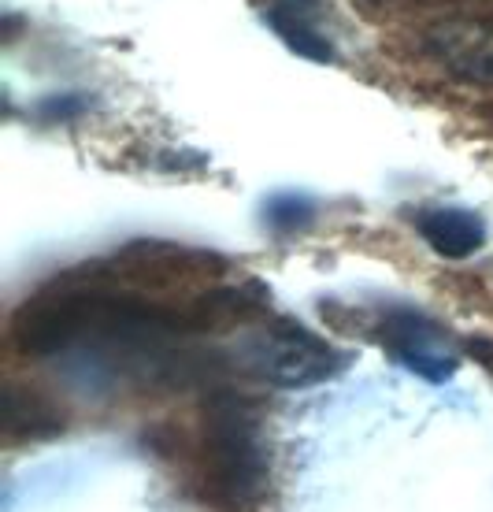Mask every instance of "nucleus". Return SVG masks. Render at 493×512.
I'll return each instance as SVG.
<instances>
[{
  "label": "nucleus",
  "mask_w": 493,
  "mask_h": 512,
  "mask_svg": "<svg viewBox=\"0 0 493 512\" xmlns=\"http://www.w3.org/2000/svg\"><path fill=\"white\" fill-rule=\"evenodd\" d=\"M238 364L271 386L301 390V386H316L323 379H330L345 360L308 327L279 320L241 342Z\"/></svg>",
  "instance_id": "f257e3e1"
},
{
  "label": "nucleus",
  "mask_w": 493,
  "mask_h": 512,
  "mask_svg": "<svg viewBox=\"0 0 493 512\" xmlns=\"http://www.w3.org/2000/svg\"><path fill=\"white\" fill-rule=\"evenodd\" d=\"M212 494L227 505H249L267 483V446L260 427L238 401H215L212 431Z\"/></svg>",
  "instance_id": "f03ea898"
},
{
  "label": "nucleus",
  "mask_w": 493,
  "mask_h": 512,
  "mask_svg": "<svg viewBox=\"0 0 493 512\" xmlns=\"http://www.w3.org/2000/svg\"><path fill=\"white\" fill-rule=\"evenodd\" d=\"M382 346L401 368H408V372L427 379V383H445L460 368V357L449 346L445 331L430 316L416 312V308H390L386 312Z\"/></svg>",
  "instance_id": "7ed1b4c3"
},
{
  "label": "nucleus",
  "mask_w": 493,
  "mask_h": 512,
  "mask_svg": "<svg viewBox=\"0 0 493 512\" xmlns=\"http://www.w3.org/2000/svg\"><path fill=\"white\" fill-rule=\"evenodd\" d=\"M434 64L471 86H493V19H442L419 38Z\"/></svg>",
  "instance_id": "20e7f679"
},
{
  "label": "nucleus",
  "mask_w": 493,
  "mask_h": 512,
  "mask_svg": "<svg viewBox=\"0 0 493 512\" xmlns=\"http://www.w3.org/2000/svg\"><path fill=\"white\" fill-rule=\"evenodd\" d=\"M412 219H416V231L423 234V242L445 260H464V256L479 253L482 242H486V223L471 208L434 205L419 208Z\"/></svg>",
  "instance_id": "39448f33"
},
{
  "label": "nucleus",
  "mask_w": 493,
  "mask_h": 512,
  "mask_svg": "<svg viewBox=\"0 0 493 512\" xmlns=\"http://www.w3.org/2000/svg\"><path fill=\"white\" fill-rule=\"evenodd\" d=\"M64 420L38 390L8 386L4 390V435L8 438H45L60 431Z\"/></svg>",
  "instance_id": "423d86ee"
},
{
  "label": "nucleus",
  "mask_w": 493,
  "mask_h": 512,
  "mask_svg": "<svg viewBox=\"0 0 493 512\" xmlns=\"http://www.w3.org/2000/svg\"><path fill=\"white\" fill-rule=\"evenodd\" d=\"M264 23L279 34V41L286 49H293L297 56H304V60H312V64H330V60H334V49H330L327 34H319V26L312 23V15L282 8V4H271V8H264Z\"/></svg>",
  "instance_id": "0eeeda50"
},
{
  "label": "nucleus",
  "mask_w": 493,
  "mask_h": 512,
  "mask_svg": "<svg viewBox=\"0 0 493 512\" xmlns=\"http://www.w3.org/2000/svg\"><path fill=\"white\" fill-rule=\"evenodd\" d=\"M316 216V205L308 197H297V193H279L264 205V223L275 234H293L304 231Z\"/></svg>",
  "instance_id": "6e6552de"
},
{
  "label": "nucleus",
  "mask_w": 493,
  "mask_h": 512,
  "mask_svg": "<svg viewBox=\"0 0 493 512\" xmlns=\"http://www.w3.org/2000/svg\"><path fill=\"white\" fill-rule=\"evenodd\" d=\"M86 112V101L75 97V93H64V97H52V101L41 104V119H49V123H67V119H75Z\"/></svg>",
  "instance_id": "1a4fd4ad"
}]
</instances>
